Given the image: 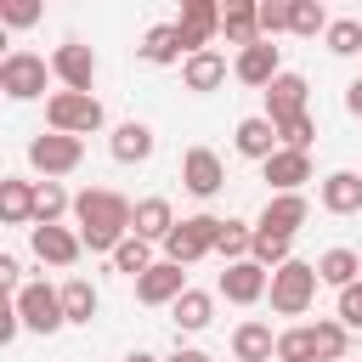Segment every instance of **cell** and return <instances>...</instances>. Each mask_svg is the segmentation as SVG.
<instances>
[{"instance_id": "1", "label": "cell", "mask_w": 362, "mask_h": 362, "mask_svg": "<svg viewBox=\"0 0 362 362\" xmlns=\"http://www.w3.org/2000/svg\"><path fill=\"white\" fill-rule=\"evenodd\" d=\"M74 221H79V238L90 255H113L124 238H130V221H136V204L107 192V187H85L74 198Z\"/></svg>"}, {"instance_id": "2", "label": "cell", "mask_w": 362, "mask_h": 362, "mask_svg": "<svg viewBox=\"0 0 362 362\" xmlns=\"http://www.w3.org/2000/svg\"><path fill=\"white\" fill-rule=\"evenodd\" d=\"M215 243H221V215H187V221H175V232L164 238V260L192 266V260L215 255Z\"/></svg>"}, {"instance_id": "3", "label": "cell", "mask_w": 362, "mask_h": 362, "mask_svg": "<svg viewBox=\"0 0 362 362\" xmlns=\"http://www.w3.org/2000/svg\"><path fill=\"white\" fill-rule=\"evenodd\" d=\"M317 266H305V260H288V266H277L272 272V311L277 317H300L311 300H317Z\"/></svg>"}, {"instance_id": "4", "label": "cell", "mask_w": 362, "mask_h": 362, "mask_svg": "<svg viewBox=\"0 0 362 362\" xmlns=\"http://www.w3.org/2000/svg\"><path fill=\"white\" fill-rule=\"evenodd\" d=\"M45 124L62 136H90V130H102V102L85 90H57L45 102Z\"/></svg>"}, {"instance_id": "5", "label": "cell", "mask_w": 362, "mask_h": 362, "mask_svg": "<svg viewBox=\"0 0 362 362\" xmlns=\"http://www.w3.org/2000/svg\"><path fill=\"white\" fill-rule=\"evenodd\" d=\"M11 305L23 311V328H34V334H57L68 322L62 317V288H51V283H23L11 294Z\"/></svg>"}, {"instance_id": "6", "label": "cell", "mask_w": 362, "mask_h": 362, "mask_svg": "<svg viewBox=\"0 0 362 362\" xmlns=\"http://www.w3.org/2000/svg\"><path fill=\"white\" fill-rule=\"evenodd\" d=\"M79 158H85V141H79V136L51 130V136H34V141H28V164H34V170H45V181H57V175L79 170Z\"/></svg>"}, {"instance_id": "7", "label": "cell", "mask_w": 362, "mask_h": 362, "mask_svg": "<svg viewBox=\"0 0 362 362\" xmlns=\"http://www.w3.org/2000/svg\"><path fill=\"white\" fill-rule=\"evenodd\" d=\"M215 34H221V6H215V0H187L181 17H175V40H181V51L198 57V51H209Z\"/></svg>"}, {"instance_id": "8", "label": "cell", "mask_w": 362, "mask_h": 362, "mask_svg": "<svg viewBox=\"0 0 362 362\" xmlns=\"http://www.w3.org/2000/svg\"><path fill=\"white\" fill-rule=\"evenodd\" d=\"M45 74H51L45 57H34V51H11V57L0 62V90H6L11 102H28V96L45 90Z\"/></svg>"}, {"instance_id": "9", "label": "cell", "mask_w": 362, "mask_h": 362, "mask_svg": "<svg viewBox=\"0 0 362 362\" xmlns=\"http://www.w3.org/2000/svg\"><path fill=\"white\" fill-rule=\"evenodd\" d=\"M51 74H57L68 90H85V96H90V85H96V51L79 45V40H68V45L51 51Z\"/></svg>"}, {"instance_id": "10", "label": "cell", "mask_w": 362, "mask_h": 362, "mask_svg": "<svg viewBox=\"0 0 362 362\" xmlns=\"http://www.w3.org/2000/svg\"><path fill=\"white\" fill-rule=\"evenodd\" d=\"M181 187H187L192 198H215V192L226 187V164H221L209 147H192V153L181 158Z\"/></svg>"}, {"instance_id": "11", "label": "cell", "mask_w": 362, "mask_h": 362, "mask_svg": "<svg viewBox=\"0 0 362 362\" xmlns=\"http://www.w3.org/2000/svg\"><path fill=\"white\" fill-rule=\"evenodd\" d=\"M221 294H226L232 305H255L260 294H272V272H266L260 260H238V266L221 272Z\"/></svg>"}, {"instance_id": "12", "label": "cell", "mask_w": 362, "mask_h": 362, "mask_svg": "<svg viewBox=\"0 0 362 362\" xmlns=\"http://www.w3.org/2000/svg\"><path fill=\"white\" fill-rule=\"evenodd\" d=\"M305 74H277L272 85H266V119L272 124H288V119H300L305 113Z\"/></svg>"}, {"instance_id": "13", "label": "cell", "mask_w": 362, "mask_h": 362, "mask_svg": "<svg viewBox=\"0 0 362 362\" xmlns=\"http://www.w3.org/2000/svg\"><path fill=\"white\" fill-rule=\"evenodd\" d=\"M305 215H311V204H305V192H272V198H266V209H260V232H277V238H294V232L305 226Z\"/></svg>"}, {"instance_id": "14", "label": "cell", "mask_w": 362, "mask_h": 362, "mask_svg": "<svg viewBox=\"0 0 362 362\" xmlns=\"http://www.w3.org/2000/svg\"><path fill=\"white\" fill-rule=\"evenodd\" d=\"M181 294H187V272L175 260H158L147 277H136V300L141 305H175Z\"/></svg>"}, {"instance_id": "15", "label": "cell", "mask_w": 362, "mask_h": 362, "mask_svg": "<svg viewBox=\"0 0 362 362\" xmlns=\"http://www.w3.org/2000/svg\"><path fill=\"white\" fill-rule=\"evenodd\" d=\"M28 243H34V255L45 266H74L79 249H85V238L68 232V226H28Z\"/></svg>"}, {"instance_id": "16", "label": "cell", "mask_w": 362, "mask_h": 362, "mask_svg": "<svg viewBox=\"0 0 362 362\" xmlns=\"http://www.w3.org/2000/svg\"><path fill=\"white\" fill-rule=\"evenodd\" d=\"M266 181H272V192H300L305 181H311V153H294V147H277L266 164Z\"/></svg>"}, {"instance_id": "17", "label": "cell", "mask_w": 362, "mask_h": 362, "mask_svg": "<svg viewBox=\"0 0 362 362\" xmlns=\"http://www.w3.org/2000/svg\"><path fill=\"white\" fill-rule=\"evenodd\" d=\"M232 74H238L243 85H272V79L283 74V68H277V45H272V40H255L249 51H238Z\"/></svg>"}, {"instance_id": "18", "label": "cell", "mask_w": 362, "mask_h": 362, "mask_svg": "<svg viewBox=\"0 0 362 362\" xmlns=\"http://www.w3.org/2000/svg\"><path fill=\"white\" fill-rule=\"evenodd\" d=\"M34 198H40L34 181L6 175V181H0V221H6V226H34Z\"/></svg>"}, {"instance_id": "19", "label": "cell", "mask_w": 362, "mask_h": 362, "mask_svg": "<svg viewBox=\"0 0 362 362\" xmlns=\"http://www.w3.org/2000/svg\"><path fill=\"white\" fill-rule=\"evenodd\" d=\"M221 34L232 40V45H255L260 40V6H249V0H226L221 6Z\"/></svg>"}, {"instance_id": "20", "label": "cell", "mask_w": 362, "mask_h": 362, "mask_svg": "<svg viewBox=\"0 0 362 362\" xmlns=\"http://www.w3.org/2000/svg\"><path fill=\"white\" fill-rule=\"evenodd\" d=\"M277 147H283V136H277V124H272L266 113H260V119H243V124H238V153H243V158L266 164V158H272Z\"/></svg>"}, {"instance_id": "21", "label": "cell", "mask_w": 362, "mask_h": 362, "mask_svg": "<svg viewBox=\"0 0 362 362\" xmlns=\"http://www.w3.org/2000/svg\"><path fill=\"white\" fill-rule=\"evenodd\" d=\"M232 356H238V362H272V356H277L272 328H266V322H238V328H232Z\"/></svg>"}, {"instance_id": "22", "label": "cell", "mask_w": 362, "mask_h": 362, "mask_svg": "<svg viewBox=\"0 0 362 362\" xmlns=\"http://www.w3.org/2000/svg\"><path fill=\"white\" fill-rule=\"evenodd\" d=\"M322 209H328V215H356V209H362V175L334 170V175L322 181Z\"/></svg>"}, {"instance_id": "23", "label": "cell", "mask_w": 362, "mask_h": 362, "mask_svg": "<svg viewBox=\"0 0 362 362\" xmlns=\"http://www.w3.org/2000/svg\"><path fill=\"white\" fill-rule=\"evenodd\" d=\"M107 147H113V158H119V164H141V158H153V130H147L141 119H130V124H119V130H113V141H107Z\"/></svg>"}, {"instance_id": "24", "label": "cell", "mask_w": 362, "mask_h": 362, "mask_svg": "<svg viewBox=\"0 0 362 362\" xmlns=\"http://www.w3.org/2000/svg\"><path fill=\"white\" fill-rule=\"evenodd\" d=\"M130 232H136V238H147V243H153V238L164 243V238L175 232V215H170V204H164V198H141V204H136V221H130Z\"/></svg>"}, {"instance_id": "25", "label": "cell", "mask_w": 362, "mask_h": 362, "mask_svg": "<svg viewBox=\"0 0 362 362\" xmlns=\"http://www.w3.org/2000/svg\"><path fill=\"white\" fill-rule=\"evenodd\" d=\"M181 79H187V90H215L226 79V57L221 51H198V57L181 62Z\"/></svg>"}, {"instance_id": "26", "label": "cell", "mask_w": 362, "mask_h": 362, "mask_svg": "<svg viewBox=\"0 0 362 362\" xmlns=\"http://www.w3.org/2000/svg\"><path fill=\"white\" fill-rule=\"evenodd\" d=\"M136 51H141L147 62H158V68H170V62H181V57H187V51H181V40H175V23H158V28H147Z\"/></svg>"}, {"instance_id": "27", "label": "cell", "mask_w": 362, "mask_h": 362, "mask_svg": "<svg viewBox=\"0 0 362 362\" xmlns=\"http://www.w3.org/2000/svg\"><path fill=\"white\" fill-rule=\"evenodd\" d=\"M317 277L334 283V288H351V283L362 277V255H356V249H328V255L317 260Z\"/></svg>"}, {"instance_id": "28", "label": "cell", "mask_w": 362, "mask_h": 362, "mask_svg": "<svg viewBox=\"0 0 362 362\" xmlns=\"http://www.w3.org/2000/svg\"><path fill=\"white\" fill-rule=\"evenodd\" d=\"M175 328H187V334H198V328H209V317H215V294H204V288H187L175 305Z\"/></svg>"}, {"instance_id": "29", "label": "cell", "mask_w": 362, "mask_h": 362, "mask_svg": "<svg viewBox=\"0 0 362 362\" xmlns=\"http://www.w3.org/2000/svg\"><path fill=\"white\" fill-rule=\"evenodd\" d=\"M153 266H158V260H153L147 238H136V232H130V238H124V243L113 249V272H124V277H147Z\"/></svg>"}, {"instance_id": "30", "label": "cell", "mask_w": 362, "mask_h": 362, "mask_svg": "<svg viewBox=\"0 0 362 362\" xmlns=\"http://www.w3.org/2000/svg\"><path fill=\"white\" fill-rule=\"evenodd\" d=\"M68 209H74V198L62 192V181H40V198H34V226H57Z\"/></svg>"}, {"instance_id": "31", "label": "cell", "mask_w": 362, "mask_h": 362, "mask_svg": "<svg viewBox=\"0 0 362 362\" xmlns=\"http://www.w3.org/2000/svg\"><path fill=\"white\" fill-rule=\"evenodd\" d=\"M249 249H255V226H243V221H221V243H215V255H221L226 266H238V260H249Z\"/></svg>"}, {"instance_id": "32", "label": "cell", "mask_w": 362, "mask_h": 362, "mask_svg": "<svg viewBox=\"0 0 362 362\" xmlns=\"http://www.w3.org/2000/svg\"><path fill=\"white\" fill-rule=\"evenodd\" d=\"M62 317H68V322H90V317H96V288H90L85 277H68V283H62Z\"/></svg>"}, {"instance_id": "33", "label": "cell", "mask_w": 362, "mask_h": 362, "mask_svg": "<svg viewBox=\"0 0 362 362\" xmlns=\"http://www.w3.org/2000/svg\"><path fill=\"white\" fill-rule=\"evenodd\" d=\"M277 362H322L317 328H288V334H277Z\"/></svg>"}, {"instance_id": "34", "label": "cell", "mask_w": 362, "mask_h": 362, "mask_svg": "<svg viewBox=\"0 0 362 362\" xmlns=\"http://www.w3.org/2000/svg\"><path fill=\"white\" fill-rule=\"evenodd\" d=\"M288 243H294V238H277V232H260V226H255V249H249V260H260L266 272H277V266H288V260H294V255H288Z\"/></svg>"}, {"instance_id": "35", "label": "cell", "mask_w": 362, "mask_h": 362, "mask_svg": "<svg viewBox=\"0 0 362 362\" xmlns=\"http://www.w3.org/2000/svg\"><path fill=\"white\" fill-rule=\"evenodd\" d=\"M288 34H300V40H317V34H328V11H322L317 0H294Z\"/></svg>"}, {"instance_id": "36", "label": "cell", "mask_w": 362, "mask_h": 362, "mask_svg": "<svg viewBox=\"0 0 362 362\" xmlns=\"http://www.w3.org/2000/svg\"><path fill=\"white\" fill-rule=\"evenodd\" d=\"M328 51L334 57H356L362 51V23L356 17H334L328 23Z\"/></svg>"}, {"instance_id": "37", "label": "cell", "mask_w": 362, "mask_h": 362, "mask_svg": "<svg viewBox=\"0 0 362 362\" xmlns=\"http://www.w3.org/2000/svg\"><path fill=\"white\" fill-rule=\"evenodd\" d=\"M311 328H317L322 362H345V322H311Z\"/></svg>"}, {"instance_id": "38", "label": "cell", "mask_w": 362, "mask_h": 362, "mask_svg": "<svg viewBox=\"0 0 362 362\" xmlns=\"http://www.w3.org/2000/svg\"><path fill=\"white\" fill-rule=\"evenodd\" d=\"M288 17H294V0H266V6H260V40L283 34V28H288Z\"/></svg>"}, {"instance_id": "39", "label": "cell", "mask_w": 362, "mask_h": 362, "mask_svg": "<svg viewBox=\"0 0 362 362\" xmlns=\"http://www.w3.org/2000/svg\"><path fill=\"white\" fill-rule=\"evenodd\" d=\"M277 136H283V147H294V153H305V147H311V136H317V124H311V113H300V119H288V124H277Z\"/></svg>"}, {"instance_id": "40", "label": "cell", "mask_w": 362, "mask_h": 362, "mask_svg": "<svg viewBox=\"0 0 362 362\" xmlns=\"http://www.w3.org/2000/svg\"><path fill=\"white\" fill-rule=\"evenodd\" d=\"M339 322L345 328H362V277L351 288H339Z\"/></svg>"}, {"instance_id": "41", "label": "cell", "mask_w": 362, "mask_h": 362, "mask_svg": "<svg viewBox=\"0 0 362 362\" xmlns=\"http://www.w3.org/2000/svg\"><path fill=\"white\" fill-rule=\"evenodd\" d=\"M34 17H40L34 0H11V6H0V23H11V28H28Z\"/></svg>"}, {"instance_id": "42", "label": "cell", "mask_w": 362, "mask_h": 362, "mask_svg": "<svg viewBox=\"0 0 362 362\" xmlns=\"http://www.w3.org/2000/svg\"><path fill=\"white\" fill-rule=\"evenodd\" d=\"M17 328H23V311H17V305H6V311H0V345H11V339H17Z\"/></svg>"}, {"instance_id": "43", "label": "cell", "mask_w": 362, "mask_h": 362, "mask_svg": "<svg viewBox=\"0 0 362 362\" xmlns=\"http://www.w3.org/2000/svg\"><path fill=\"white\" fill-rule=\"evenodd\" d=\"M17 277H23V266H17V255H0V283H6V288H11V294H17V288H23V283H17Z\"/></svg>"}, {"instance_id": "44", "label": "cell", "mask_w": 362, "mask_h": 362, "mask_svg": "<svg viewBox=\"0 0 362 362\" xmlns=\"http://www.w3.org/2000/svg\"><path fill=\"white\" fill-rule=\"evenodd\" d=\"M345 107L362 119V79H351V85H345Z\"/></svg>"}, {"instance_id": "45", "label": "cell", "mask_w": 362, "mask_h": 362, "mask_svg": "<svg viewBox=\"0 0 362 362\" xmlns=\"http://www.w3.org/2000/svg\"><path fill=\"white\" fill-rule=\"evenodd\" d=\"M170 362H209V356H204V351H175Z\"/></svg>"}, {"instance_id": "46", "label": "cell", "mask_w": 362, "mask_h": 362, "mask_svg": "<svg viewBox=\"0 0 362 362\" xmlns=\"http://www.w3.org/2000/svg\"><path fill=\"white\" fill-rule=\"evenodd\" d=\"M124 362H158V356H147V351H130V356H124Z\"/></svg>"}, {"instance_id": "47", "label": "cell", "mask_w": 362, "mask_h": 362, "mask_svg": "<svg viewBox=\"0 0 362 362\" xmlns=\"http://www.w3.org/2000/svg\"><path fill=\"white\" fill-rule=\"evenodd\" d=\"M356 255H362V249H356Z\"/></svg>"}]
</instances>
